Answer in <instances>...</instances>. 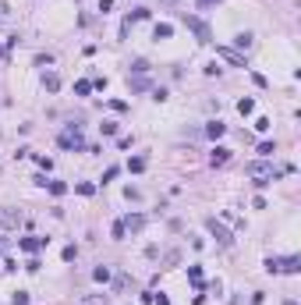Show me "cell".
Wrapping results in <instances>:
<instances>
[{
    "label": "cell",
    "mask_w": 301,
    "mask_h": 305,
    "mask_svg": "<svg viewBox=\"0 0 301 305\" xmlns=\"http://www.w3.org/2000/svg\"><path fill=\"white\" fill-rule=\"evenodd\" d=\"M245 174H248V178L255 181V185H259V188H266L269 181L277 178V171H273V163H262V160H259V163H248V167H245Z\"/></svg>",
    "instance_id": "1"
},
{
    "label": "cell",
    "mask_w": 301,
    "mask_h": 305,
    "mask_svg": "<svg viewBox=\"0 0 301 305\" xmlns=\"http://www.w3.org/2000/svg\"><path fill=\"white\" fill-rule=\"evenodd\" d=\"M60 149H74V152H78V149H85V139H82V128L78 125H68L64 131H60Z\"/></svg>",
    "instance_id": "2"
},
{
    "label": "cell",
    "mask_w": 301,
    "mask_h": 305,
    "mask_svg": "<svg viewBox=\"0 0 301 305\" xmlns=\"http://www.w3.org/2000/svg\"><path fill=\"white\" fill-rule=\"evenodd\" d=\"M266 270L269 273H301V259L298 255H287V259H266Z\"/></svg>",
    "instance_id": "3"
},
{
    "label": "cell",
    "mask_w": 301,
    "mask_h": 305,
    "mask_svg": "<svg viewBox=\"0 0 301 305\" xmlns=\"http://www.w3.org/2000/svg\"><path fill=\"white\" fill-rule=\"evenodd\" d=\"M206 231H209V234L216 238V245H223V249H227V245H234V234L227 231V224H223V220L209 217V220H206Z\"/></svg>",
    "instance_id": "4"
},
{
    "label": "cell",
    "mask_w": 301,
    "mask_h": 305,
    "mask_svg": "<svg viewBox=\"0 0 301 305\" xmlns=\"http://www.w3.org/2000/svg\"><path fill=\"white\" fill-rule=\"evenodd\" d=\"M185 25L195 32V39H199V43H213V28H209L202 18H195V14H185Z\"/></svg>",
    "instance_id": "5"
},
{
    "label": "cell",
    "mask_w": 301,
    "mask_h": 305,
    "mask_svg": "<svg viewBox=\"0 0 301 305\" xmlns=\"http://www.w3.org/2000/svg\"><path fill=\"white\" fill-rule=\"evenodd\" d=\"M46 241H50V238H36V234H28V238H22V241H18V249H22V252H28V255H36L39 249H46Z\"/></svg>",
    "instance_id": "6"
},
{
    "label": "cell",
    "mask_w": 301,
    "mask_h": 305,
    "mask_svg": "<svg viewBox=\"0 0 301 305\" xmlns=\"http://www.w3.org/2000/svg\"><path fill=\"white\" fill-rule=\"evenodd\" d=\"M18 224H25V217L14 206H4L0 209V227H18Z\"/></svg>",
    "instance_id": "7"
},
{
    "label": "cell",
    "mask_w": 301,
    "mask_h": 305,
    "mask_svg": "<svg viewBox=\"0 0 301 305\" xmlns=\"http://www.w3.org/2000/svg\"><path fill=\"white\" fill-rule=\"evenodd\" d=\"M120 224H124V231H131V234H139V231H142V227H145L149 220H145V213H128V217L120 220Z\"/></svg>",
    "instance_id": "8"
},
{
    "label": "cell",
    "mask_w": 301,
    "mask_h": 305,
    "mask_svg": "<svg viewBox=\"0 0 301 305\" xmlns=\"http://www.w3.org/2000/svg\"><path fill=\"white\" fill-rule=\"evenodd\" d=\"M223 163H231V149L227 146H216L213 152H209V167H223Z\"/></svg>",
    "instance_id": "9"
},
{
    "label": "cell",
    "mask_w": 301,
    "mask_h": 305,
    "mask_svg": "<svg viewBox=\"0 0 301 305\" xmlns=\"http://www.w3.org/2000/svg\"><path fill=\"white\" fill-rule=\"evenodd\" d=\"M216 53H220V57H227L231 64H237V68H248V64H245V53H237V50H227V47H220Z\"/></svg>",
    "instance_id": "10"
},
{
    "label": "cell",
    "mask_w": 301,
    "mask_h": 305,
    "mask_svg": "<svg viewBox=\"0 0 301 305\" xmlns=\"http://www.w3.org/2000/svg\"><path fill=\"white\" fill-rule=\"evenodd\" d=\"M43 89H46V93H57V89H60V75L46 71V75H43Z\"/></svg>",
    "instance_id": "11"
},
{
    "label": "cell",
    "mask_w": 301,
    "mask_h": 305,
    "mask_svg": "<svg viewBox=\"0 0 301 305\" xmlns=\"http://www.w3.org/2000/svg\"><path fill=\"white\" fill-rule=\"evenodd\" d=\"M223 131H227V125H223V121H209V125H206V135H209V139H220Z\"/></svg>",
    "instance_id": "12"
},
{
    "label": "cell",
    "mask_w": 301,
    "mask_h": 305,
    "mask_svg": "<svg viewBox=\"0 0 301 305\" xmlns=\"http://www.w3.org/2000/svg\"><path fill=\"white\" fill-rule=\"evenodd\" d=\"M128 85H131V93H145L149 78H145V75H135V78H128Z\"/></svg>",
    "instance_id": "13"
},
{
    "label": "cell",
    "mask_w": 301,
    "mask_h": 305,
    "mask_svg": "<svg viewBox=\"0 0 301 305\" xmlns=\"http://www.w3.org/2000/svg\"><path fill=\"white\" fill-rule=\"evenodd\" d=\"M252 39H255L252 32H237V36H234V43H237V50H252Z\"/></svg>",
    "instance_id": "14"
},
{
    "label": "cell",
    "mask_w": 301,
    "mask_h": 305,
    "mask_svg": "<svg viewBox=\"0 0 301 305\" xmlns=\"http://www.w3.org/2000/svg\"><path fill=\"white\" fill-rule=\"evenodd\" d=\"M128 171H131V174H142V171H145V160H142V156H131V160H128Z\"/></svg>",
    "instance_id": "15"
},
{
    "label": "cell",
    "mask_w": 301,
    "mask_h": 305,
    "mask_svg": "<svg viewBox=\"0 0 301 305\" xmlns=\"http://www.w3.org/2000/svg\"><path fill=\"white\" fill-rule=\"evenodd\" d=\"M74 93H78V96H89V93H93V82H89V78L74 82Z\"/></svg>",
    "instance_id": "16"
},
{
    "label": "cell",
    "mask_w": 301,
    "mask_h": 305,
    "mask_svg": "<svg viewBox=\"0 0 301 305\" xmlns=\"http://www.w3.org/2000/svg\"><path fill=\"white\" fill-rule=\"evenodd\" d=\"M93 277H96L99 284H107V280H110V266H96V270H93Z\"/></svg>",
    "instance_id": "17"
},
{
    "label": "cell",
    "mask_w": 301,
    "mask_h": 305,
    "mask_svg": "<svg viewBox=\"0 0 301 305\" xmlns=\"http://www.w3.org/2000/svg\"><path fill=\"white\" fill-rule=\"evenodd\" d=\"M252 110H255V100H241V103H237V114H241V117L252 114Z\"/></svg>",
    "instance_id": "18"
},
{
    "label": "cell",
    "mask_w": 301,
    "mask_h": 305,
    "mask_svg": "<svg viewBox=\"0 0 301 305\" xmlns=\"http://www.w3.org/2000/svg\"><path fill=\"white\" fill-rule=\"evenodd\" d=\"M32 156H36V163L43 167V171H53V160L50 156H43V152H32Z\"/></svg>",
    "instance_id": "19"
},
{
    "label": "cell",
    "mask_w": 301,
    "mask_h": 305,
    "mask_svg": "<svg viewBox=\"0 0 301 305\" xmlns=\"http://www.w3.org/2000/svg\"><path fill=\"white\" fill-rule=\"evenodd\" d=\"M174 36V25H156V39H170Z\"/></svg>",
    "instance_id": "20"
},
{
    "label": "cell",
    "mask_w": 301,
    "mask_h": 305,
    "mask_svg": "<svg viewBox=\"0 0 301 305\" xmlns=\"http://www.w3.org/2000/svg\"><path fill=\"white\" fill-rule=\"evenodd\" d=\"M46 188H50L53 195H64V192H68V185H64V181H46Z\"/></svg>",
    "instance_id": "21"
},
{
    "label": "cell",
    "mask_w": 301,
    "mask_h": 305,
    "mask_svg": "<svg viewBox=\"0 0 301 305\" xmlns=\"http://www.w3.org/2000/svg\"><path fill=\"white\" fill-rule=\"evenodd\" d=\"M110 234H114V241H124V238H128V231H124V224H120V220L114 224V231H110Z\"/></svg>",
    "instance_id": "22"
},
{
    "label": "cell",
    "mask_w": 301,
    "mask_h": 305,
    "mask_svg": "<svg viewBox=\"0 0 301 305\" xmlns=\"http://www.w3.org/2000/svg\"><path fill=\"white\" fill-rule=\"evenodd\" d=\"M82 305H107V295H89L82 298Z\"/></svg>",
    "instance_id": "23"
},
{
    "label": "cell",
    "mask_w": 301,
    "mask_h": 305,
    "mask_svg": "<svg viewBox=\"0 0 301 305\" xmlns=\"http://www.w3.org/2000/svg\"><path fill=\"white\" fill-rule=\"evenodd\" d=\"M149 18V7H135L131 11V22H145Z\"/></svg>",
    "instance_id": "24"
},
{
    "label": "cell",
    "mask_w": 301,
    "mask_h": 305,
    "mask_svg": "<svg viewBox=\"0 0 301 305\" xmlns=\"http://www.w3.org/2000/svg\"><path fill=\"white\" fill-rule=\"evenodd\" d=\"M131 71H135V75H149V60H135Z\"/></svg>",
    "instance_id": "25"
},
{
    "label": "cell",
    "mask_w": 301,
    "mask_h": 305,
    "mask_svg": "<svg viewBox=\"0 0 301 305\" xmlns=\"http://www.w3.org/2000/svg\"><path fill=\"white\" fill-rule=\"evenodd\" d=\"M99 131H103V135H117V121H103Z\"/></svg>",
    "instance_id": "26"
},
{
    "label": "cell",
    "mask_w": 301,
    "mask_h": 305,
    "mask_svg": "<svg viewBox=\"0 0 301 305\" xmlns=\"http://www.w3.org/2000/svg\"><path fill=\"white\" fill-rule=\"evenodd\" d=\"M11 302H14V305H28V291H14Z\"/></svg>",
    "instance_id": "27"
},
{
    "label": "cell",
    "mask_w": 301,
    "mask_h": 305,
    "mask_svg": "<svg viewBox=\"0 0 301 305\" xmlns=\"http://www.w3.org/2000/svg\"><path fill=\"white\" fill-rule=\"evenodd\" d=\"M259 152H262V156H273L277 146H273V142H262V146H259Z\"/></svg>",
    "instance_id": "28"
},
{
    "label": "cell",
    "mask_w": 301,
    "mask_h": 305,
    "mask_svg": "<svg viewBox=\"0 0 301 305\" xmlns=\"http://www.w3.org/2000/svg\"><path fill=\"white\" fill-rule=\"evenodd\" d=\"M96 192V185H89V181H82V185H78V195H93Z\"/></svg>",
    "instance_id": "29"
},
{
    "label": "cell",
    "mask_w": 301,
    "mask_h": 305,
    "mask_svg": "<svg viewBox=\"0 0 301 305\" xmlns=\"http://www.w3.org/2000/svg\"><path fill=\"white\" fill-rule=\"evenodd\" d=\"M60 255H64V263H71V259H74V255H78V249H74V245H68L64 252H60Z\"/></svg>",
    "instance_id": "30"
},
{
    "label": "cell",
    "mask_w": 301,
    "mask_h": 305,
    "mask_svg": "<svg viewBox=\"0 0 301 305\" xmlns=\"http://www.w3.org/2000/svg\"><path fill=\"white\" fill-rule=\"evenodd\" d=\"M110 110H117V114H120V110H128V103H124V100H110Z\"/></svg>",
    "instance_id": "31"
},
{
    "label": "cell",
    "mask_w": 301,
    "mask_h": 305,
    "mask_svg": "<svg viewBox=\"0 0 301 305\" xmlns=\"http://www.w3.org/2000/svg\"><path fill=\"white\" fill-rule=\"evenodd\" d=\"M117 178V167H107V171H103V185H107V181H114Z\"/></svg>",
    "instance_id": "32"
},
{
    "label": "cell",
    "mask_w": 301,
    "mask_h": 305,
    "mask_svg": "<svg viewBox=\"0 0 301 305\" xmlns=\"http://www.w3.org/2000/svg\"><path fill=\"white\" fill-rule=\"evenodd\" d=\"M39 266H43V263H39V259H36V255H32V259H28V263H25V270H28V273H36Z\"/></svg>",
    "instance_id": "33"
},
{
    "label": "cell",
    "mask_w": 301,
    "mask_h": 305,
    "mask_svg": "<svg viewBox=\"0 0 301 305\" xmlns=\"http://www.w3.org/2000/svg\"><path fill=\"white\" fill-rule=\"evenodd\" d=\"M177 259H181V255H177V252H167V259H163V263H167V266H163V270H170V266H174V263H177Z\"/></svg>",
    "instance_id": "34"
},
{
    "label": "cell",
    "mask_w": 301,
    "mask_h": 305,
    "mask_svg": "<svg viewBox=\"0 0 301 305\" xmlns=\"http://www.w3.org/2000/svg\"><path fill=\"white\" fill-rule=\"evenodd\" d=\"M153 305H170V298H167V295L160 291V295H153Z\"/></svg>",
    "instance_id": "35"
},
{
    "label": "cell",
    "mask_w": 301,
    "mask_h": 305,
    "mask_svg": "<svg viewBox=\"0 0 301 305\" xmlns=\"http://www.w3.org/2000/svg\"><path fill=\"white\" fill-rule=\"evenodd\" d=\"M110 7H114V0H99V11H103V14H107Z\"/></svg>",
    "instance_id": "36"
},
{
    "label": "cell",
    "mask_w": 301,
    "mask_h": 305,
    "mask_svg": "<svg viewBox=\"0 0 301 305\" xmlns=\"http://www.w3.org/2000/svg\"><path fill=\"white\" fill-rule=\"evenodd\" d=\"M4 249H7V238H0V252H4Z\"/></svg>",
    "instance_id": "37"
},
{
    "label": "cell",
    "mask_w": 301,
    "mask_h": 305,
    "mask_svg": "<svg viewBox=\"0 0 301 305\" xmlns=\"http://www.w3.org/2000/svg\"><path fill=\"white\" fill-rule=\"evenodd\" d=\"M160 4H177V0H160Z\"/></svg>",
    "instance_id": "38"
},
{
    "label": "cell",
    "mask_w": 301,
    "mask_h": 305,
    "mask_svg": "<svg viewBox=\"0 0 301 305\" xmlns=\"http://www.w3.org/2000/svg\"><path fill=\"white\" fill-rule=\"evenodd\" d=\"M199 4H216V0H199Z\"/></svg>",
    "instance_id": "39"
},
{
    "label": "cell",
    "mask_w": 301,
    "mask_h": 305,
    "mask_svg": "<svg viewBox=\"0 0 301 305\" xmlns=\"http://www.w3.org/2000/svg\"><path fill=\"white\" fill-rule=\"evenodd\" d=\"M283 305H298V302H283Z\"/></svg>",
    "instance_id": "40"
}]
</instances>
